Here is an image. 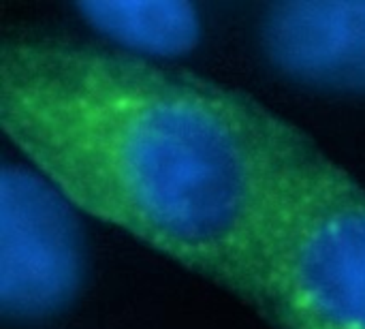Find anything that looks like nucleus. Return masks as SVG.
Segmentation results:
<instances>
[{"label":"nucleus","instance_id":"f257e3e1","mask_svg":"<svg viewBox=\"0 0 365 329\" xmlns=\"http://www.w3.org/2000/svg\"><path fill=\"white\" fill-rule=\"evenodd\" d=\"M0 126L79 214L229 293L297 131L197 73L43 36L2 45Z\"/></svg>","mask_w":365,"mask_h":329},{"label":"nucleus","instance_id":"f03ea898","mask_svg":"<svg viewBox=\"0 0 365 329\" xmlns=\"http://www.w3.org/2000/svg\"><path fill=\"white\" fill-rule=\"evenodd\" d=\"M231 293L274 329H365V188L299 128Z\"/></svg>","mask_w":365,"mask_h":329},{"label":"nucleus","instance_id":"7ed1b4c3","mask_svg":"<svg viewBox=\"0 0 365 329\" xmlns=\"http://www.w3.org/2000/svg\"><path fill=\"white\" fill-rule=\"evenodd\" d=\"M79 212L26 163L0 167V313L45 321L81 293L88 268Z\"/></svg>","mask_w":365,"mask_h":329},{"label":"nucleus","instance_id":"20e7f679","mask_svg":"<svg viewBox=\"0 0 365 329\" xmlns=\"http://www.w3.org/2000/svg\"><path fill=\"white\" fill-rule=\"evenodd\" d=\"M261 49L287 79L365 94V0H287L265 9Z\"/></svg>","mask_w":365,"mask_h":329},{"label":"nucleus","instance_id":"39448f33","mask_svg":"<svg viewBox=\"0 0 365 329\" xmlns=\"http://www.w3.org/2000/svg\"><path fill=\"white\" fill-rule=\"evenodd\" d=\"M77 13L113 49L154 62L192 51L203 36L199 9L184 0H86Z\"/></svg>","mask_w":365,"mask_h":329}]
</instances>
